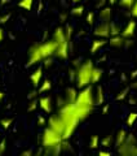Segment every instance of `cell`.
Wrapping results in <instances>:
<instances>
[{"label":"cell","mask_w":137,"mask_h":156,"mask_svg":"<svg viewBox=\"0 0 137 156\" xmlns=\"http://www.w3.org/2000/svg\"><path fill=\"white\" fill-rule=\"evenodd\" d=\"M58 115H60V117L63 121V124H65V130H63L62 138L68 140L71 138V135L74 134V131L76 130L79 122L82 121L80 117H79V113H78L76 104L66 101L65 104L60 107Z\"/></svg>","instance_id":"obj_1"},{"label":"cell","mask_w":137,"mask_h":156,"mask_svg":"<svg viewBox=\"0 0 137 156\" xmlns=\"http://www.w3.org/2000/svg\"><path fill=\"white\" fill-rule=\"evenodd\" d=\"M56 51H57V42L53 38L51 41H47L44 43L31 46L30 50H28V61L26 66H31L40 61H44L48 57L55 56Z\"/></svg>","instance_id":"obj_2"},{"label":"cell","mask_w":137,"mask_h":156,"mask_svg":"<svg viewBox=\"0 0 137 156\" xmlns=\"http://www.w3.org/2000/svg\"><path fill=\"white\" fill-rule=\"evenodd\" d=\"M62 135L51 129L49 126L44 129L42 135V146L48 154L58 155L60 152H62Z\"/></svg>","instance_id":"obj_3"},{"label":"cell","mask_w":137,"mask_h":156,"mask_svg":"<svg viewBox=\"0 0 137 156\" xmlns=\"http://www.w3.org/2000/svg\"><path fill=\"white\" fill-rule=\"evenodd\" d=\"M93 69H95V65L92 60H87L78 66V69L75 70V80H76V86L79 89H84V87L89 86L92 83Z\"/></svg>","instance_id":"obj_4"},{"label":"cell","mask_w":137,"mask_h":156,"mask_svg":"<svg viewBox=\"0 0 137 156\" xmlns=\"http://www.w3.org/2000/svg\"><path fill=\"white\" fill-rule=\"evenodd\" d=\"M75 104L79 107H85V108H92L96 105L95 104V94L91 86H87L78 94V98L75 100Z\"/></svg>","instance_id":"obj_5"},{"label":"cell","mask_w":137,"mask_h":156,"mask_svg":"<svg viewBox=\"0 0 137 156\" xmlns=\"http://www.w3.org/2000/svg\"><path fill=\"white\" fill-rule=\"evenodd\" d=\"M116 151L123 156H137V139L133 134H128L123 143H122Z\"/></svg>","instance_id":"obj_6"},{"label":"cell","mask_w":137,"mask_h":156,"mask_svg":"<svg viewBox=\"0 0 137 156\" xmlns=\"http://www.w3.org/2000/svg\"><path fill=\"white\" fill-rule=\"evenodd\" d=\"M48 126H49L51 129H53L57 133H60L61 135L63 134V130H65V124H63L62 119L60 117V115H53L49 117V120H48Z\"/></svg>","instance_id":"obj_7"},{"label":"cell","mask_w":137,"mask_h":156,"mask_svg":"<svg viewBox=\"0 0 137 156\" xmlns=\"http://www.w3.org/2000/svg\"><path fill=\"white\" fill-rule=\"evenodd\" d=\"M110 26H111V22H102L100 23V25H97L95 27V30H93V34H95V37L97 38H110Z\"/></svg>","instance_id":"obj_8"},{"label":"cell","mask_w":137,"mask_h":156,"mask_svg":"<svg viewBox=\"0 0 137 156\" xmlns=\"http://www.w3.org/2000/svg\"><path fill=\"white\" fill-rule=\"evenodd\" d=\"M70 43L71 42H63V43H60V44H57V51H56V57L61 58V60H66L68 57V51H70Z\"/></svg>","instance_id":"obj_9"},{"label":"cell","mask_w":137,"mask_h":156,"mask_svg":"<svg viewBox=\"0 0 137 156\" xmlns=\"http://www.w3.org/2000/svg\"><path fill=\"white\" fill-rule=\"evenodd\" d=\"M42 78H43V68L39 66L38 69L34 70V73L31 74L30 80H31V83H32V87L34 89H38L39 86L42 83Z\"/></svg>","instance_id":"obj_10"},{"label":"cell","mask_w":137,"mask_h":156,"mask_svg":"<svg viewBox=\"0 0 137 156\" xmlns=\"http://www.w3.org/2000/svg\"><path fill=\"white\" fill-rule=\"evenodd\" d=\"M39 107L42 108V111H44L45 113H51L53 104H52V99L49 96H42L39 99Z\"/></svg>","instance_id":"obj_11"},{"label":"cell","mask_w":137,"mask_h":156,"mask_svg":"<svg viewBox=\"0 0 137 156\" xmlns=\"http://www.w3.org/2000/svg\"><path fill=\"white\" fill-rule=\"evenodd\" d=\"M106 43H109V41H106L105 38H97V39H95V41L92 42V46H91V53H92V55L97 53L102 47L106 44Z\"/></svg>","instance_id":"obj_12"},{"label":"cell","mask_w":137,"mask_h":156,"mask_svg":"<svg viewBox=\"0 0 137 156\" xmlns=\"http://www.w3.org/2000/svg\"><path fill=\"white\" fill-rule=\"evenodd\" d=\"M135 31H136V22L135 21H129L125 25V27L122 30V35L128 39V38H132L135 35Z\"/></svg>","instance_id":"obj_13"},{"label":"cell","mask_w":137,"mask_h":156,"mask_svg":"<svg viewBox=\"0 0 137 156\" xmlns=\"http://www.w3.org/2000/svg\"><path fill=\"white\" fill-rule=\"evenodd\" d=\"M125 41H127V38H124V37L120 34V35L110 37V38H109V44H110L111 47H124Z\"/></svg>","instance_id":"obj_14"},{"label":"cell","mask_w":137,"mask_h":156,"mask_svg":"<svg viewBox=\"0 0 137 156\" xmlns=\"http://www.w3.org/2000/svg\"><path fill=\"white\" fill-rule=\"evenodd\" d=\"M127 135H128V133L124 130V129H119L118 131H116V135H115V140H114V144H115V147L118 148L119 146L122 144L125 140L127 138Z\"/></svg>","instance_id":"obj_15"},{"label":"cell","mask_w":137,"mask_h":156,"mask_svg":"<svg viewBox=\"0 0 137 156\" xmlns=\"http://www.w3.org/2000/svg\"><path fill=\"white\" fill-rule=\"evenodd\" d=\"M105 101V95H104V89L102 86L96 87V94H95V104L96 105H102Z\"/></svg>","instance_id":"obj_16"},{"label":"cell","mask_w":137,"mask_h":156,"mask_svg":"<svg viewBox=\"0 0 137 156\" xmlns=\"http://www.w3.org/2000/svg\"><path fill=\"white\" fill-rule=\"evenodd\" d=\"M111 16H112V12H111V8H110V7H104V8H101V11H100V18L102 20V21L110 22Z\"/></svg>","instance_id":"obj_17"},{"label":"cell","mask_w":137,"mask_h":156,"mask_svg":"<svg viewBox=\"0 0 137 156\" xmlns=\"http://www.w3.org/2000/svg\"><path fill=\"white\" fill-rule=\"evenodd\" d=\"M78 94H79V92L76 91L75 87H68L66 90V101H68V103H75Z\"/></svg>","instance_id":"obj_18"},{"label":"cell","mask_w":137,"mask_h":156,"mask_svg":"<svg viewBox=\"0 0 137 156\" xmlns=\"http://www.w3.org/2000/svg\"><path fill=\"white\" fill-rule=\"evenodd\" d=\"M51 87H52V82L49 80H44L40 86H39V94H43V92H47V91H49L51 90Z\"/></svg>","instance_id":"obj_19"},{"label":"cell","mask_w":137,"mask_h":156,"mask_svg":"<svg viewBox=\"0 0 137 156\" xmlns=\"http://www.w3.org/2000/svg\"><path fill=\"white\" fill-rule=\"evenodd\" d=\"M100 144H101L100 136H99V135H92L91 139H89V147H91L92 150H96V148L100 147Z\"/></svg>","instance_id":"obj_20"},{"label":"cell","mask_w":137,"mask_h":156,"mask_svg":"<svg viewBox=\"0 0 137 156\" xmlns=\"http://www.w3.org/2000/svg\"><path fill=\"white\" fill-rule=\"evenodd\" d=\"M32 4H34V0H19V2H18V7L22 8V9H25V11H31Z\"/></svg>","instance_id":"obj_21"},{"label":"cell","mask_w":137,"mask_h":156,"mask_svg":"<svg viewBox=\"0 0 137 156\" xmlns=\"http://www.w3.org/2000/svg\"><path fill=\"white\" fill-rule=\"evenodd\" d=\"M114 140H115V138L112 135H106V136H104V138L101 139V146L102 147H105V148H109Z\"/></svg>","instance_id":"obj_22"},{"label":"cell","mask_w":137,"mask_h":156,"mask_svg":"<svg viewBox=\"0 0 137 156\" xmlns=\"http://www.w3.org/2000/svg\"><path fill=\"white\" fill-rule=\"evenodd\" d=\"M102 77V69H100V68H96L93 69V73H92V83H97Z\"/></svg>","instance_id":"obj_23"},{"label":"cell","mask_w":137,"mask_h":156,"mask_svg":"<svg viewBox=\"0 0 137 156\" xmlns=\"http://www.w3.org/2000/svg\"><path fill=\"white\" fill-rule=\"evenodd\" d=\"M137 121V112H131V113L128 115V117H127V126H133L135 125V122Z\"/></svg>","instance_id":"obj_24"},{"label":"cell","mask_w":137,"mask_h":156,"mask_svg":"<svg viewBox=\"0 0 137 156\" xmlns=\"http://www.w3.org/2000/svg\"><path fill=\"white\" fill-rule=\"evenodd\" d=\"M135 2L136 0H119V5L120 7H123V8H125V9H131L132 8V5L135 4Z\"/></svg>","instance_id":"obj_25"},{"label":"cell","mask_w":137,"mask_h":156,"mask_svg":"<svg viewBox=\"0 0 137 156\" xmlns=\"http://www.w3.org/2000/svg\"><path fill=\"white\" fill-rule=\"evenodd\" d=\"M12 124H13V119H12V117H8V119H3L2 121H0V125H2L3 129H9Z\"/></svg>","instance_id":"obj_26"},{"label":"cell","mask_w":137,"mask_h":156,"mask_svg":"<svg viewBox=\"0 0 137 156\" xmlns=\"http://www.w3.org/2000/svg\"><path fill=\"white\" fill-rule=\"evenodd\" d=\"M120 34H122L120 27H119V26H116L115 23H112V22H111V26H110V35H111V37H114V35H120Z\"/></svg>","instance_id":"obj_27"},{"label":"cell","mask_w":137,"mask_h":156,"mask_svg":"<svg viewBox=\"0 0 137 156\" xmlns=\"http://www.w3.org/2000/svg\"><path fill=\"white\" fill-rule=\"evenodd\" d=\"M39 105V101L38 99H30V103L27 105V112H34Z\"/></svg>","instance_id":"obj_28"},{"label":"cell","mask_w":137,"mask_h":156,"mask_svg":"<svg viewBox=\"0 0 137 156\" xmlns=\"http://www.w3.org/2000/svg\"><path fill=\"white\" fill-rule=\"evenodd\" d=\"M84 13V7L83 5H78V7H74L71 9V14L72 16H82Z\"/></svg>","instance_id":"obj_29"},{"label":"cell","mask_w":137,"mask_h":156,"mask_svg":"<svg viewBox=\"0 0 137 156\" xmlns=\"http://www.w3.org/2000/svg\"><path fill=\"white\" fill-rule=\"evenodd\" d=\"M129 90H131V87H125L124 90H122L119 94L116 95L115 99H116V100H123V99H125L127 95H128V92H129Z\"/></svg>","instance_id":"obj_30"},{"label":"cell","mask_w":137,"mask_h":156,"mask_svg":"<svg viewBox=\"0 0 137 156\" xmlns=\"http://www.w3.org/2000/svg\"><path fill=\"white\" fill-rule=\"evenodd\" d=\"M85 21H87L88 25H93L95 23V12H88Z\"/></svg>","instance_id":"obj_31"},{"label":"cell","mask_w":137,"mask_h":156,"mask_svg":"<svg viewBox=\"0 0 137 156\" xmlns=\"http://www.w3.org/2000/svg\"><path fill=\"white\" fill-rule=\"evenodd\" d=\"M65 33L68 41H71V35H72V26L71 25H66L65 26Z\"/></svg>","instance_id":"obj_32"},{"label":"cell","mask_w":137,"mask_h":156,"mask_svg":"<svg viewBox=\"0 0 137 156\" xmlns=\"http://www.w3.org/2000/svg\"><path fill=\"white\" fill-rule=\"evenodd\" d=\"M9 18H11V13L3 14V16L0 17V25H4V23H7L9 21Z\"/></svg>","instance_id":"obj_33"},{"label":"cell","mask_w":137,"mask_h":156,"mask_svg":"<svg viewBox=\"0 0 137 156\" xmlns=\"http://www.w3.org/2000/svg\"><path fill=\"white\" fill-rule=\"evenodd\" d=\"M131 16L137 18V0L135 2L133 5H132V8H131Z\"/></svg>","instance_id":"obj_34"},{"label":"cell","mask_w":137,"mask_h":156,"mask_svg":"<svg viewBox=\"0 0 137 156\" xmlns=\"http://www.w3.org/2000/svg\"><path fill=\"white\" fill-rule=\"evenodd\" d=\"M5 148H7V139H2V142H0V152L4 154Z\"/></svg>","instance_id":"obj_35"},{"label":"cell","mask_w":137,"mask_h":156,"mask_svg":"<svg viewBox=\"0 0 137 156\" xmlns=\"http://www.w3.org/2000/svg\"><path fill=\"white\" fill-rule=\"evenodd\" d=\"M51 65H52V58H51V57L45 58V60H44V66H45V68H49Z\"/></svg>","instance_id":"obj_36"},{"label":"cell","mask_w":137,"mask_h":156,"mask_svg":"<svg viewBox=\"0 0 137 156\" xmlns=\"http://www.w3.org/2000/svg\"><path fill=\"white\" fill-rule=\"evenodd\" d=\"M38 92H39V91H31L30 95H28V99H35V96L38 95Z\"/></svg>","instance_id":"obj_37"},{"label":"cell","mask_w":137,"mask_h":156,"mask_svg":"<svg viewBox=\"0 0 137 156\" xmlns=\"http://www.w3.org/2000/svg\"><path fill=\"white\" fill-rule=\"evenodd\" d=\"M99 155H100V156H110L111 154L109 152V151H100Z\"/></svg>","instance_id":"obj_38"},{"label":"cell","mask_w":137,"mask_h":156,"mask_svg":"<svg viewBox=\"0 0 137 156\" xmlns=\"http://www.w3.org/2000/svg\"><path fill=\"white\" fill-rule=\"evenodd\" d=\"M38 122H39V125H44V124H45V119L40 116V117L38 119Z\"/></svg>","instance_id":"obj_39"},{"label":"cell","mask_w":137,"mask_h":156,"mask_svg":"<svg viewBox=\"0 0 137 156\" xmlns=\"http://www.w3.org/2000/svg\"><path fill=\"white\" fill-rule=\"evenodd\" d=\"M3 39H4V30L0 27V43L3 42Z\"/></svg>","instance_id":"obj_40"},{"label":"cell","mask_w":137,"mask_h":156,"mask_svg":"<svg viewBox=\"0 0 137 156\" xmlns=\"http://www.w3.org/2000/svg\"><path fill=\"white\" fill-rule=\"evenodd\" d=\"M109 104H106V105H104V108H102V113H107V111H109Z\"/></svg>","instance_id":"obj_41"},{"label":"cell","mask_w":137,"mask_h":156,"mask_svg":"<svg viewBox=\"0 0 137 156\" xmlns=\"http://www.w3.org/2000/svg\"><path fill=\"white\" fill-rule=\"evenodd\" d=\"M22 155H23V156H31V155H32V151H23Z\"/></svg>","instance_id":"obj_42"},{"label":"cell","mask_w":137,"mask_h":156,"mask_svg":"<svg viewBox=\"0 0 137 156\" xmlns=\"http://www.w3.org/2000/svg\"><path fill=\"white\" fill-rule=\"evenodd\" d=\"M136 77H137V69L132 72V74H131V80H135Z\"/></svg>","instance_id":"obj_43"},{"label":"cell","mask_w":137,"mask_h":156,"mask_svg":"<svg viewBox=\"0 0 137 156\" xmlns=\"http://www.w3.org/2000/svg\"><path fill=\"white\" fill-rule=\"evenodd\" d=\"M129 103L132 104V105H136L137 103H136V99H133V98H129Z\"/></svg>","instance_id":"obj_44"},{"label":"cell","mask_w":137,"mask_h":156,"mask_svg":"<svg viewBox=\"0 0 137 156\" xmlns=\"http://www.w3.org/2000/svg\"><path fill=\"white\" fill-rule=\"evenodd\" d=\"M129 87H131V89H137V81H135L133 83H131Z\"/></svg>","instance_id":"obj_45"},{"label":"cell","mask_w":137,"mask_h":156,"mask_svg":"<svg viewBox=\"0 0 137 156\" xmlns=\"http://www.w3.org/2000/svg\"><path fill=\"white\" fill-rule=\"evenodd\" d=\"M4 96H5V94H4L3 91H0V101H2V100L4 99Z\"/></svg>","instance_id":"obj_46"},{"label":"cell","mask_w":137,"mask_h":156,"mask_svg":"<svg viewBox=\"0 0 137 156\" xmlns=\"http://www.w3.org/2000/svg\"><path fill=\"white\" fill-rule=\"evenodd\" d=\"M109 2V4H115L116 2H119V0H107Z\"/></svg>","instance_id":"obj_47"},{"label":"cell","mask_w":137,"mask_h":156,"mask_svg":"<svg viewBox=\"0 0 137 156\" xmlns=\"http://www.w3.org/2000/svg\"><path fill=\"white\" fill-rule=\"evenodd\" d=\"M5 3H8V0H0V4H2V5H4Z\"/></svg>","instance_id":"obj_48"},{"label":"cell","mask_w":137,"mask_h":156,"mask_svg":"<svg viewBox=\"0 0 137 156\" xmlns=\"http://www.w3.org/2000/svg\"><path fill=\"white\" fill-rule=\"evenodd\" d=\"M71 2H72V3H74V4H79V3L82 2V0H71Z\"/></svg>","instance_id":"obj_49"},{"label":"cell","mask_w":137,"mask_h":156,"mask_svg":"<svg viewBox=\"0 0 137 156\" xmlns=\"http://www.w3.org/2000/svg\"><path fill=\"white\" fill-rule=\"evenodd\" d=\"M61 20H66V14H61Z\"/></svg>","instance_id":"obj_50"},{"label":"cell","mask_w":137,"mask_h":156,"mask_svg":"<svg viewBox=\"0 0 137 156\" xmlns=\"http://www.w3.org/2000/svg\"><path fill=\"white\" fill-rule=\"evenodd\" d=\"M0 155H2V152H0Z\"/></svg>","instance_id":"obj_51"}]
</instances>
